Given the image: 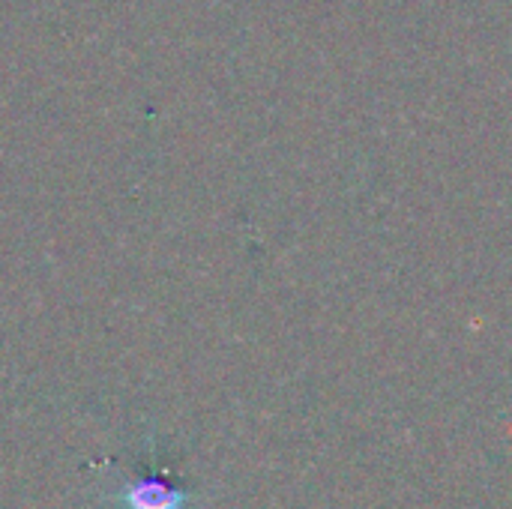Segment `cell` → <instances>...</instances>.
<instances>
[{"label":"cell","mask_w":512,"mask_h":509,"mask_svg":"<svg viewBox=\"0 0 512 509\" xmlns=\"http://www.w3.org/2000/svg\"><path fill=\"white\" fill-rule=\"evenodd\" d=\"M129 501L135 504V509H174L177 498L171 492H162L159 486H138Z\"/></svg>","instance_id":"obj_1"}]
</instances>
